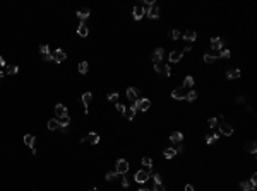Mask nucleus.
Instances as JSON below:
<instances>
[{"label": "nucleus", "mask_w": 257, "mask_h": 191, "mask_svg": "<svg viewBox=\"0 0 257 191\" xmlns=\"http://www.w3.org/2000/svg\"><path fill=\"white\" fill-rule=\"evenodd\" d=\"M137 94H139V91H137L136 87H128L127 89V97L132 101V103L134 101H137Z\"/></svg>", "instance_id": "17"}, {"label": "nucleus", "mask_w": 257, "mask_h": 191, "mask_svg": "<svg viewBox=\"0 0 257 191\" xmlns=\"http://www.w3.org/2000/svg\"><path fill=\"white\" fill-rule=\"evenodd\" d=\"M240 186H242L243 191H255V188H254L249 181H242V183H240Z\"/></svg>", "instance_id": "27"}, {"label": "nucleus", "mask_w": 257, "mask_h": 191, "mask_svg": "<svg viewBox=\"0 0 257 191\" xmlns=\"http://www.w3.org/2000/svg\"><path fill=\"white\" fill-rule=\"evenodd\" d=\"M2 79H4V72H0V82H2Z\"/></svg>", "instance_id": "53"}, {"label": "nucleus", "mask_w": 257, "mask_h": 191, "mask_svg": "<svg viewBox=\"0 0 257 191\" xmlns=\"http://www.w3.org/2000/svg\"><path fill=\"white\" fill-rule=\"evenodd\" d=\"M192 85H194V77H192V75H187V77H185V80H184V89L192 87Z\"/></svg>", "instance_id": "29"}, {"label": "nucleus", "mask_w": 257, "mask_h": 191, "mask_svg": "<svg viewBox=\"0 0 257 191\" xmlns=\"http://www.w3.org/2000/svg\"><path fill=\"white\" fill-rule=\"evenodd\" d=\"M115 108H117V111H120V113H124L125 111V106L122 103H115Z\"/></svg>", "instance_id": "43"}, {"label": "nucleus", "mask_w": 257, "mask_h": 191, "mask_svg": "<svg viewBox=\"0 0 257 191\" xmlns=\"http://www.w3.org/2000/svg\"><path fill=\"white\" fill-rule=\"evenodd\" d=\"M218 56H221V58H230V50H221V53Z\"/></svg>", "instance_id": "40"}, {"label": "nucleus", "mask_w": 257, "mask_h": 191, "mask_svg": "<svg viewBox=\"0 0 257 191\" xmlns=\"http://www.w3.org/2000/svg\"><path fill=\"white\" fill-rule=\"evenodd\" d=\"M117 176H118V174H117V173H115V171H113V173H108V174H107V179H108V181H113V179H115V177H117Z\"/></svg>", "instance_id": "42"}, {"label": "nucleus", "mask_w": 257, "mask_h": 191, "mask_svg": "<svg viewBox=\"0 0 257 191\" xmlns=\"http://www.w3.org/2000/svg\"><path fill=\"white\" fill-rule=\"evenodd\" d=\"M172 97L173 99H185L187 97V89H184V87H178V89H173L172 91Z\"/></svg>", "instance_id": "4"}, {"label": "nucleus", "mask_w": 257, "mask_h": 191, "mask_svg": "<svg viewBox=\"0 0 257 191\" xmlns=\"http://www.w3.org/2000/svg\"><path fill=\"white\" fill-rule=\"evenodd\" d=\"M34 142H36L34 135H29V133H28V135H24V143H26V145H28V147L31 148V150L34 148Z\"/></svg>", "instance_id": "18"}, {"label": "nucleus", "mask_w": 257, "mask_h": 191, "mask_svg": "<svg viewBox=\"0 0 257 191\" xmlns=\"http://www.w3.org/2000/svg\"><path fill=\"white\" fill-rule=\"evenodd\" d=\"M40 53L48 55V53H50V46H48V44H41V46H40Z\"/></svg>", "instance_id": "38"}, {"label": "nucleus", "mask_w": 257, "mask_h": 191, "mask_svg": "<svg viewBox=\"0 0 257 191\" xmlns=\"http://www.w3.org/2000/svg\"><path fill=\"white\" fill-rule=\"evenodd\" d=\"M168 36L172 38V39H178V38L182 36V34H180V31H178V29H173V31H170V33H168Z\"/></svg>", "instance_id": "35"}, {"label": "nucleus", "mask_w": 257, "mask_h": 191, "mask_svg": "<svg viewBox=\"0 0 257 191\" xmlns=\"http://www.w3.org/2000/svg\"><path fill=\"white\" fill-rule=\"evenodd\" d=\"M163 154H165L166 159H173L176 155V150L173 147H168V148H165V152H163Z\"/></svg>", "instance_id": "26"}, {"label": "nucleus", "mask_w": 257, "mask_h": 191, "mask_svg": "<svg viewBox=\"0 0 257 191\" xmlns=\"http://www.w3.org/2000/svg\"><path fill=\"white\" fill-rule=\"evenodd\" d=\"M170 140H172L173 143H182V140H184V133L182 132H173L172 135H170Z\"/></svg>", "instance_id": "15"}, {"label": "nucleus", "mask_w": 257, "mask_h": 191, "mask_svg": "<svg viewBox=\"0 0 257 191\" xmlns=\"http://www.w3.org/2000/svg\"><path fill=\"white\" fill-rule=\"evenodd\" d=\"M216 125H218V118H209V120H207V126H209V128H214Z\"/></svg>", "instance_id": "37"}, {"label": "nucleus", "mask_w": 257, "mask_h": 191, "mask_svg": "<svg viewBox=\"0 0 257 191\" xmlns=\"http://www.w3.org/2000/svg\"><path fill=\"white\" fill-rule=\"evenodd\" d=\"M89 191H98V188H91V189H89Z\"/></svg>", "instance_id": "54"}, {"label": "nucleus", "mask_w": 257, "mask_h": 191, "mask_svg": "<svg viewBox=\"0 0 257 191\" xmlns=\"http://www.w3.org/2000/svg\"><path fill=\"white\" fill-rule=\"evenodd\" d=\"M137 191H151V189H147V188H141V189H137Z\"/></svg>", "instance_id": "52"}, {"label": "nucleus", "mask_w": 257, "mask_h": 191, "mask_svg": "<svg viewBox=\"0 0 257 191\" xmlns=\"http://www.w3.org/2000/svg\"><path fill=\"white\" fill-rule=\"evenodd\" d=\"M153 191H165V186H163L161 183H156V184H154V189Z\"/></svg>", "instance_id": "41"}, {"label": "nucleus", "mask_w": 257, "mask_h": 191, "mask_svg": "<svg viewBox=\"0 0 257 191\" xmlns=\"http://www.w3.org/2000/svg\"><path fill=\"white\" fill-rule=\"evenodd\" d=\"M77 17L81 19V21L88 19V17H89V9H88V7H84V9H81V10H77Z\"/></svg>", "instance_id": "23"}, {"label": "nucleus", "mask_w": 257, "mask_h": 191, "mask_svg": "<svg viewBox=\"0 0 257 191\" xmlns=\"http://www.w3.org/2000/svg\"><path fill=\"white\" fill-rule=\"evenodd\" d=\"M146 15L149 19H158L159 17V7L156 4H153V5H149V7L146 9Z\"/></svg>", "instance_id": "3"}, {"label": "nucleus", "mask_w": 257, "mask_h": 191, "mask_svg": "<svg viewBox=\"0 0 257 191\" xmlns=\"http://www.w3.org/2000/svg\"><path fill=\"white\" fill-rule=\"evenodd\" d=\"M154 68H156V72L158 74H165V63H154Z\"/></svg>", "instance_id": "34"}, {"label": "nucleus", "mask_w": 257, "mask_h": 191, "mask_svg": "<svg viewBox=\"0 0 257 191\" xmlns=\"http://www.w3.org/2000/svg\"><path fill=\"white\" fill-rule=\"evenodd\" d=\"M108 101H110V103H118V92H111V94H108Z\"/></svg>", "instance_id": "36"}, {"label": "nucleus", "mask_w": 257, "mask_h": 191, "mask_svg": "<svg viewBox=\"0 0 257 191\" xmlns=\"http://www.w3.org/2000/svg\"><path fill=\"white\" fill-rule=\"evenodd\" d=\"M153 179H154V183H161V176H159L158 173L153 174Z\"/></svg>", "instance_id": "45"}, {"label": "nucleus", "mask_w": 257, "mask_h": 191, "mask_svg": "<svg viewBox=\"0 0 257 191\" xmlns=\"http://www.w3.org/2000/svg\"><path fill=\"white\" fill-rule=\"evenodd\" d=\"M218 123H220V133H221V135L230 136L231 133H233V128H231L228 123H224V121H218Z\"/></svg>", "instance_id": "7"}, {"label": "nucleus", "mask_w": 257, "mask_h": 191, "mask_svg": "<svg viewBox=\"0 0 257 191\" xmlns=\"http://www.w3.org/2000/svg\"><path fill=\"white\" fill-rule=\"evenodd\" d=\"M185 191H195V189H194V186H192V184H187V186H185Z\"/></svg>", "instance_id": "49"}, {"label": "nucleus", "mask_w": 257, "mask_h": 191, "mask_svg": "<svg viewBox=\"0 0 257 191\" xmlns=\"http://www.w3.org/2000/svg\"><path fill=\"white\" fill-rule=\"evenodd\" d=\"M134 103H136V108L139 111H147L151 108V101L146 99V97H144V99H137V101H134Z\"/></svg>", "instance_id": "5"}, {"label": "nucleus", "mask_w": 257, "mask_h": 191, "mask_svg": "<svg viewBox=\"0 0 257 191\" xmlns=\"http://www.w3.org/2000/svg\"><path fill=\"white\" fill-rule=\"evenodd\" d=\"M48 130H51V132H53V130H60L59 120H55V118H53V120H50V121H48Z\"/></svg>", "instance_id": "25"}, {"label": "nucleus", "mask_w": 257, "mask_h": 191, "mask_svg": "<svg viewBox=\"0 0 257 191\" xmlns=\"http://www.w3.org/2000/svg\"><path fill=\"white\" fill-rule=\"evenodd\" d=\"M240 75H242V72H240V68H231L226 72V77L228 79H238Z\"/></svg>", "instance_id": "21"}, {"label": "nucleus", "mask_w": 257, "mask_h": 191, "mask_svg": "<svg viewBox=\"0 0 257 191\" xmlns=\"http://www.w3.org/2000/svg\"><path fill=\"white\" fill-rule=\"evenodd\" d=\"M115 173L120 174V176H125L128 173V162L125 159H118L117 161V165H115Z\"/></svg>", "instance_id": "1"}, {"label": "nucleus", "mask_w": 257, "mask_h": 191, "mask_svg": "<svg viewBox=\"0 0 257 191\" xmlns=\"http://www.w3.org/2000/svg\"><path fill=\"white\" fill-rule=\"evenodd\" d=\"M19 72V67H9V70H7V75H15Z\"/></svg>", "instance_id": "39"}, {"label": "nucleus", "mask_w": 257, "mask_h": 191, "mask_svg": "<svg viewBox=\"0 0 257 191\" xmlns=\"http://www.w3.org/2000/svg\"><path fill=\"white\" fill-rule=\"evenodd\" d=\"M218 138H220V135H218V133H214V135H209L207 138H206V143H207V145H211V143H214Z\"/></svg>", "instance_id": "32"}, {"label": "nucleus", "mask_w": 257, "mask_h": 191, "mask_svg": "<svg viewBox=\"0 0 257 191\" xmlns=\"http://www.w3.org/2000/svg\"><path fill=\"white\" fill-rule=\"evenodd\" d=\"M132 15H134V19H136V21H141V19L146 15V10H144L142 5H136V7H134V10H132Z\"/></svg>", "instance_id": "8"}, {"label": "nucleus", "mask_w": 257, "mask_h": 191, "mask_svg": "<svg viewBox=\"0 0 257 191\" xmlns=\"http://www.w3.org/2000/svg\"><path fill=\"white\" fill-rule=\"evenodd\" d=\"M65 58H67V55H65V51H63V50H55V53H53V60H55L57 63L65 62Z\"/></svg>", "instance_id": "11"}, {"label": "nucleus", "mask_w": 257, "mask_h": 191, "mask_svg": "<svg viewBox=\"0 0 257 191\" xmlns=\"http://www.w3.org/2000/svg\"><path fill=\"white\" fill-rule=\"evenodd\" d=\"M250 184H252L254 188H255V184H257V174H252V177H250V181H249Z\"/></svg>", "instance_id": "44"}, {"label": "nucleus", "mask_w": 257, "mask_h": 191, "mask_svg": "<svg viewBox=\"0 0 257 191\" xmlns=\"http://www.w3.org/2000/svg\"><path fill=\"white\" fill-rule=\"evenodd\" d=\"M163 55H165V50H163V48H156V50L151 53V60H153L154 63H159L163 60Z\"/></svg>", "instance_id": "6"}, {"label": "nucleus", "mask_w": 257, "mask_h": 191, "mask_svg": "<svg viewBox=\"0 0 257 191\" xmlns=\"http://www.w3.org/2000/svg\"><path fill=\"white\" fill-rule=\"evenodd\" d=\"M185 99H187L189 103H192V101H195V99H197V92H195V91H190V92H187V97H185Z\"/></svg>", "instance_id": "31"}, {"label": "nucleus", "mask_w": 257, "mask_h": 191, "mask_svg": "<svg viewBox=\"0 0 257 191\" xmlns=\"http://www.w3.org/2000/svg\"><path fill=\"white\" fill-rule=\"evenodd\" d=\"M218 58H220V56L216 55V51H211V53H206L204 55V62L206 63H214Z\"/></svg>", "instance_id": "19"}, {"label": "nucleus", "mask_w": 257, "mask_h": 191, "mask_svg": "<svg viewBox=\"0 0 257 191\" xmlns=\"http://www.w3.org/2000/svg\"><path fill=\"white\" fill-rule=\"evenodd\" d=\"M175 150H176V154H178V152H182V150H184V145H178V147H176Z\"/></svg>", "instance_id": "50"}, {"label": "nucleus", "mask_w": 257, "mask_h": 191, "mask_svg": "<svg viewBox=\"0 0 257 191\" xmlns=\"http://www.w3.org/2000/svg\"><path fill=\"white\" fill-rule=\"evenodd\" d=\"M142 165H144V167H147V169H149V167H153V159H151V157H142Z\"/></svg>", "instance_id": "33"}, {"label": "nucleus", "mask_w": 257, "mask_h": 191, "mask_svg": "<svg viewBox=\"0 0 257 191\" xmlns=\"http://www.w3.org/2000/svg\"><path fill=\"white\" fill-rule=\"evenodd\" d=\"M122 186H124V188H128V181H127V177H124V181H122Z\"/></svg>", "instance_id": "48"}, {"label": "nucleus", "mask_w": 257, "mask_h": 191, "mask_svg": "<svg viewBox=\"0 0 257 191\" xmlns=\"http://www.w3.org/2000/svg\"><path fill=\"white\" fill-rule=\"evenodd\" d=\"M43 60H45V62H51V60H53V55H51V53H48V55H43Z\"/></svg>", "instance_id": "46"}, {"label": "nucleus", "mask_w": 257, "mask_h": 191, "mask_svg": "<svg viewBox=\"0 0 257 191\" xmlns=\"http://www.w3.org/2000/svg\"><path fill=\"white\" fill-rule=\"evenodd\" d=\"M55 114L59 118H65V116H69V111H67V108L63 106V104H57L55 106Z\"/></svg>", "instance_id": "10"}, {"label": "nucleus", "mask_w": 257, "mask_h": 191, "mask_svg": "<svg viewBox=\"0 0 257 191\" xmlns=\"http://www.w3.org/2000/svg\"><path fill=\"white\" fill-rule=\"evenodd\" d=\"M81 101H82V104H84V108H86V113H88V108H89V104H91V101H93V94L91 92H84V94H82V97H81Z\"/></svg>", "instance_id": "9"}, {"label": "nucleus", "mask_w": 257, "mask_h": 191, "mask_svg": "<svg viewBox=\"0 0 257 191\" xmlns=\"http://www.w3.org/2000/svg\"><path fill=\"white\" fill-rule=\"evenodd\" d=\"M211 48H213V51H220L223 48V39L221 38H213L211 39Z\"/></svg>", "instance_id": "12"}, {"label": "nucleus", "mask_w": 257, "mask_h": 191, "mask_svg": "<svg viewBox=\"0 0 257 191\" xmlns=\"http://www.w3.org/2000/svg\"><path fill=\"white\" fill-rule=\"evenodd\" d=\"M245 150L249 152V154H254V155H255V152H257V143H255V142H247V143H245Z\"/></svg>", "instance_id": "22"}, {"label": "nucleus", "mask_w": 257, "mask_h": 191, "mask_svg": "<svg viewBox=\"0 0 257 191\" xmlns=\"http://www.w3.org/2000/svg\"><path fill=\"white\" fill-rule=\"evenodd\" d=\"M149 177H151V174L147 173L146 169H141V171H137V173L134 174V181H136V183H141V184L146 183Z\"/></svg>", "instance_id": "2"}, {"label": "nucleus", "mask_w": 257, "mask_h": 191, "mask_svg": "<svg viewBox=\"0 0 257 191\" xmlns=\"http://www.w3.org/2000/svg\"><path fill=\"white\" fill-rule=\"evenodd\" d=\"M88 70H89L88 62H81V63H79V72H81L82 75H84V74H88Z\"/></svg>", "instance_id": "30"}, {"label": "nucleus", "mask_w": 257, "mask_h": 191, "mask_svg": "<svg viewBox=\"0 0 257 191\" xmlns=\"http://www.w3.org/2000/svg\"><path fill=\"white\" fill-rule=\"evenodd\" d=\"M77 34H79V36H88L89 34V29H88V26H86L84 22H81V24H79V27H77Z\"/></svg>", "instance_id": "20"}, {"label": "nucleus", "mask_w": 257, "mask_h": 191, "mask_svg": "<svg viewBox=\"0 0 257 191\" xmlns=\"http://www.w3.org/2000/svg\"><path fill=\"white\" fill-rule=\"evenodd\" d=\"M84 142L91 143V145H96V143L99 142V135H98V133H94V132H91V133H89V135L84 138Z\"/></svg>", "instance_id": "13"}, {"label": "nucleus", "mask_w": 257, "mask_h": 191, "mask_svg": "<svg viewBox=\"0 0 257 191\" xmlns=\"http://www.w3.org/2000/svg\"><path fill=\"white\" fill-rule=\"evenodd\" d=\"M195 38H197V33H195L194 29H189L184 33V39L189 41V43H192V41H195Z\"/></svg>", "instance_id": "14"}, {"label": "nucleus", "mask_w": 257, "mask_h": 191, "mask_svg": "<svg viewBox=\"0 0 257 191\" xmlns=\"http://www.w3.org/2000/svg\"><path fill=\"white\" fill-rule=\"evenodd\" d=\"M124 116L127 118L128 121H130V120H134V116H136V111H134L132 108H125V111H124Z\"/></svg>", "instance_id": "24"}, {"label": "nucleus", "mask_w": 257, "mask_h": 191, "mask_svg": "<svg viewBox=\"0 0 257 191\" xmlns=\"http://www.w3.org/2000/svg\"><path fill=\"white\" fill-rule=\"evenodd\" d=\"M165 75H166V77H170V75H172V68H170V65H165Z\"/></svg>", "instance_id": "47"}, {"label": "nucleus", "mask_w": 257, "mask_h": 191, "mask_svg": "<svg viewBox=\"0 0 257 191\" xmlns=\"http://www.w3.org/2000/svg\"><path fill=\"white\" fill-rule=\"evenodd\" d=\"M182 53H184V51H176V50H175V51H172V53H170L168 60H170V62H172V63H176V62H180V60H182Z\"/></svg>", "instance_id": "16"}, {"label": "nucleus", "mask_w": 257, "mask_h": 191, "mask_svg": "<svg viewBox=\"0 0 257 191\" xmlns=\"http://www.w3.org/2000/svg\"><path fill=\"white\" fill-rule=\"evenodd\" d=\"M2 67H5V60L0 56V68H2Z\"/></svg>", "instance_id": "51"}, {"label": "nucleus", "mask_w": 257, "mask_h": 191, "mask_svg": "<svg viewBox=\"0 0 257 191\" xmlns=\"http://www.w3.org/2000/svg\"><path fill=\"white\" fill-rule=\"evenodd\" d=\"M69 123H70V118H69V116H65V118H60V120H59V125H60V128H69Z\"/></svg>", "instance_id": "28"}]
</instances>
